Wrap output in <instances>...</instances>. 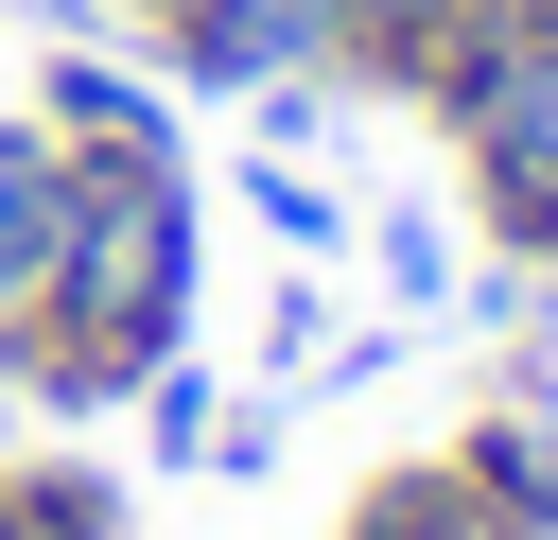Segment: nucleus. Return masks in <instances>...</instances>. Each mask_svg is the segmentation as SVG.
<instances>
[{"instance_id":"nucleus-1","label":"nucleus","mask_w":558,"mask_h":540,"mask_svg":"<svg viewBox=\"0 0 558 540\" xmlns=\"http://www.w3.org/2000/svg\"><path fill=\"white\" fill-rule=\"evenodd\" d=\"M192 279H209V192H192V157H70L52 261H35V296L0 314V401H35V418L140 401V366L192 348Z\"/></svg>"},{"instance_id":"nucleus-2","label":"nucleus","mask_w":558,"mask_h":540,"mask_svg":"<svg viewBox=\"0 0 558 540\" xmlns=\"http://www.w3.org/2000/svg\"><path fill=\"white\" fill-rule=\"evenodd\" d=\"M471 157V209H488V261L558 279V17H471L418 87Z\"/></svg>"},{"instance_id":"nucleus-3","label":"nucleus","mask_w":558,"mask_h":540,"mask_svg":"<svg viewBox=\"0 0 558 540\" xmlns=\"http://www.w3.org/2000/svg\"><path fill=\"white\" fill-rule=\"evenodd\" d=\"M192 87L262 105V87H349V0H157L140 17Z\"/></svg>"},{"instance_id":"nucleus-4","label":"nucleus","mask_w":558,"mask_h":540,"mask_svg":"<svg viewBox=\"0 0 558 540\" xmlns=\"http://www.w3.org/2000/svg\"><path fill=\"white\" fill-rule=\"evenodd\" d=\"M35 122H52V157H192L174 105H157V70L70 52V35H52V70H35Z\"/></svg>"},{"instance_id":"nucleus-5","label":"nucleus","mask_w":558,"mask_h":540,"mask_svg":"<svg viewBox=\"0 0 558 540\" xmlns=\"http://www.w3.org/2000/svg\"><path fill=\"white\" fill-rule=\"evenodd\" d=\"M453 470L488 488V523H558V366H506L453 435Z\"/></svg>"},{"instance_id":"nucleus-6","label":"nucleus","mask_w":558,"mask_h":540,"mask_svg":"<svg viewBox=\"0 0 558 540\" xmlns=\"http://www.w3.org/2000/svg\"><path fill=\"white\" fill-rule=\"evenodd\" d=\"M331 540H506V523H488V488H471L453 453H401V470H366V488H349V523H331Z\"/></svg>"},{"instance_id":"nucleus-7","label":"nucleus","mask_w":558,"mask_h":540,"mask_svg":"<svg viewBox=\"0 0 558 540\" xmlns=\"http://www.w3.org/2000/svg\"><path fill=\"white\" fill-rule=\"evenodd\" d=\"M52 209H70V157H52V122H35V105H0V314L35 296V261H52Z\"/></svg>"},{"instance_id":"nucleus-8","label":"nucleus","mask_w":558,"mask_h":540,"mask_svg":"<svg viewBox=\"0 0 558 540\" xmlns=\"http://www.w3.org/2000/svg\"><path fill=\"white\" fill-rule=\"evenodd\" d=\"M0 540H140V505L87 453H35V470H0Z\"/></svg>"},{"instance_id":"nucleus-9","label":"nucleus","mask_w":558,"mask_h":540,"mask_svg":"<svg viewBox=\"0 0 558 540\" xmlns=\"http://www.w3.org/2000/svg\"><path fill=\"white\" fill-rule=\"evenodd\" d=\"M471 35V0H349V87H436V52Z\"/></svg>"},{"instance_id":"nucleus-10","label":"nucleus","mask_w":558,"mask_h":540,"mask_svg":"<svg viewBox=\"0 0 558 540\" xmlns=\"http://www.w3.org/2000/svg\"><path fill=\"white\" fill-rule=\"evenodd\" d=\"M227 192H244V209H262L296 261H331V244H349V192H331V174H296V157H244Z\"/></svg>"},{"instance_id":"nucleus-11","label":"nucleus","mask_w":558,"mask_h":540,"mask_svg":"<svg viewBox=\"0 0 558 540\" xmlns=\"http://www.w3.org/2000/svg\"><path fill=\"white\" fill-rule=\"evenodd\" d=\"M366 261H384V296H401V314L471 296V261H453V226H436V209H384V226H366Z\"/></svg>"},{"instance_id":"nucleus-12","label":"nucleus","mask_w":558,"mask_h":540,"mask_svg":"<svg viewBox=\"0 0 558 540\" xmlns=\"http://www.w3.org/2000/svg\"><path fill=\"white\" fill-rule=\"evenodd\" d=\"M209 418H227V401H209V366H192V348H174V366H140V435H157V470H209Z\"/></svg>"},{"instance_id":"nucleus-13","label":"nucleus","mask_w":558,"mask_h":540,"mask_svg":"<svg viewBox=\"0 0 558 540\" xmlns=\"http://www.w3.org/2000/svg\"><path fill=\"white\" fill-rule=\"evenodd\" d=\"M262 366H331V296H314V279L262 296Z\"/></svg>"},{"instance_id":"nucleus-14","label":"nucleus","mask_w":558,"mask_h":540,"mask_svg":"<svg viewBox=\"0 0 558 540\" xmlns=\"http://www.w3.org/2000/svg\"><path fill=\"white\" fill-rule=\"evenodd\" d=\"M471 17H558V0H471Z\"/></svg>"},{"instance_id":"nucleus-15","label":"nucleus","mask_w":558,"mask_h":540,"mask_svg":"<svg viewBox=\"0 0 558 540\" xmlns=\"http://www.w3.org/2000/svg\"><path fill=\"white\" fill-rule=\"evenodd\" d=\"M541 296H558V279H541ZM541 366H558V314H541Z\"/></svg>"},{"instance_id":"nucleus-16","label":"nucleus","mask_w":558,"mask_h":540,"mask_svg":"<svg viewBox=\"0 0 558 540\" xmlns=\"http://www.w3.org/2000/svg\"><path fill=\"white\" fill-rule=\"evenodd\" d=\"M506 540H558V523H506Z\"/></svg>"},{"instance_id":"nucleus-17","label":"nucleus","mask_w":558,"mask_h":540,"mask_svg":"<svg viewBox=\"0 0 558 540\" xmlns=\"http://www.w3.org/2000/svg\"><path fill=\"white\" fill-rule=\"evenodd\" d=\"M122 17H157V0H122Z\"/></svg>"}]
</instances>
